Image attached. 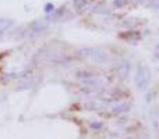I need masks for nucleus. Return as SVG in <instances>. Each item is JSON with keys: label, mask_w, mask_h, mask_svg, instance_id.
Instances as JSON below:
<instances>
[{"label": "nucleus", "mask_w": 159, "mask_h": 139, "mask_svg": "<svg viewBox=\"0 0 159 139\" xmlns=\"http://www.w3.org/2000/svg\"><path fill=\"white\" fill-rule=\"evenodd\" d=\"M135 84H137L138 88L141 89H145L149 84V71L147 67H140L137 70V74H135Z\"/></svg>", "instance_id": "f257e3e1"}]
</instances>
